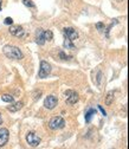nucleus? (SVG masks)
<instances>
[{
  "label": "nucleus",
  "mask_w": 129,
  "mask_h": 149,
  "mask_svg": "<svg viewBox=\"0 0 129 149\" xmlns=\"http://www.w3.org/2000/svg\"><path fill=\"white\" fill-rule=\"evenodd\" d=\"M3 52L7 58H11V59H22L24 57L22 50L17 46H13V45H6L3 49Z\"/></svg>",
  "instance_id": "f257e3e1"
},
{
  "label": "nucleus",
  "mask_w": 129,
  "mask_h": 149,
  "mask_svg": "<svg viewBox=\"0 0 129 149\" xmlns=\"http://www.w3.org/2000/svg\"><path fill=\"white\" fill-rule=\"evenodd\" d=\"M64 125H65V121H64V118L61 117V116L53 117V118H51V121L49 122V127H50V129H52V130L62 129V128H64Z\"/></svg>",
  "instance_id": "f03ea898"
},
{
  "label": "nucleus",
  "mask_w": 129,
  "mask_h": 149,
  "mask_svg": "<svg viewBox=\"0 0 129 149\" xmlns=\"http://www.w3.org/2000/svg\"><path fill=\"white\" fill-rule=\"evenodd\" d=\"M51 72V65L45 62V61H42L40 62V69H39V72H38V77L39 78H45L47 77Z\"/></svg>",
  "instance_id": "7ed1b4c3"
},
{
  "label": "nucleus",
  "mask_w": 129,
  "mask_h": 149,
  "mask_svg": "<svg viewBox=\"0 0 129 149\" xmlns=\"http://www.w3.org/2000/svg\"><path fill=\"white\" fill-rule=\"evenodd\" d=\"M26 142H27L31 147H37V146H39V143H40V137L37 135L36 133L30 132V133H27V135H26Z\"/></svg>",
  "instance_id": "20e7f679"
},
{
  "label": "nucleus",
  "mask_w": 129,
  "mask_h": 149,
  "mask_svg": "<svg viewBox=\"0 0 129 149\" xmlns=\"http://www.w3.org/2000/svg\"><path fill=\"white\" fill-rule=\"evenodd\" d=\"M64 34H65V38H68L71 42H75L78 38V32L73 29V27H65L63 30Z\"/></svg>",
  "instance_id": "39448f33"
},
{
  "label": "nucleus",
  "mask_w": 129,
  "mask_h": 149,
  "mask_svg": "<svg viewBox=\"0 0 129 149\" xmlns=\"http://www.w3.org/2000/svg\"><path fill=\"white\" fill-rule=\"evenodd\" d=\"M65 100L69 104H75L78 102V95H77V92L75 91H72V90H68L65 91Z\"/></svg>",
  "instance_id": "423d86ee"
},
{
  "label": "nucleus",
  "mask_w": 129,
  "mask_h": 149,
  "mask_svg": "<svg viewBox=\"0 0 129 149\" xmlns=\"http://www.w3.org/2000/svg\"><path fill=\"white\" fill-rule=\"evenodd\" d=\"M10 32H11V34H13L15 37H19V38H23V37L26 36V31L23 29V26H19V25L11 26Z\"/></svg>",
  "instance_id": "0eeeda50"
},
{
  "label": "nucleus",
  "mask_w": 129,
  "mask_h": 149,
  "mask_svg": "<svg viewBox=\"0 0 129 149\" xmlns=\"http://www.w3.org/2000/svg\"><path fill=\"white\" fill-rule=\"evenodd\" d=\"M57 103H58V100H57L56 96H53V95H49V96L45 98V101H44L45 108H46V109H50V110L56 107Z\"/></svg>",
  "instance_id": "6e6552de"
},
{
  "label": "nucleus",
  "mask_w": 129,
  "mask_h": 149,
  "mask_svg": "<svg viewBox=\"0 0 129 149\" xmlns=\"http://www.w3.org/2000/svg\"><path fill=\"white\" fill-rule=\"evenodd\" d=\"M8 137H10L8 130L6 128H1V129H0V148L4 147L7 143Z\"/></svg>",
  "instance_id": "1a4fd4ad"
},
{
  "label": "nucleus",
  "mask_w": 129,
  "mask_h": 149,
  "mask_svg": "<svg viewBox=\"0 0 129 149\" xmlns=\"http://www.w3.org/2000/svg\"><path fill=\"white\" fill-rule=\"evenodd\" d=\"M23 108V102H17V103H13L12 105H8L7 107V110L8 111H12V113H15V111L20 110Z\"/></svg>",
  "instance_id": "9d476101"
},
{
  "label": "nucleus",
  "mask_w": 129,
  "mask_h": 149,
  "mask_svg": "<svg viewBox=\"0 0 129 149\" xmlns=\"http://www.w3.org/2000/svg\"><path fill=\"white\" fill-rule=\"evenodd\" d=\"M94 115H96V110L95 109H89L85 113V122L90 123V121H91V118H93Z\"/></svg>",
  "instance_id": "9b49d317"
},
{
  "label": "nucleus",
  "mask_w": 129,
  "mask_h": 149,
  "mask_svg": "<svg viewBox=\"0 0 129 149\" xmlns=\"http://www.w3.org/2000/svg\"><path fill=\"white\" fill-rule=\"evenodd\" d=\"M37 44L38 45H44L45 44V39H44V36H43V30H40L37 34V39H36Z\"/></svg>",
  "instance_id": "f8f14e48"
},
{
  "label": "nucleus",
  "mask_w": 129,
  "mask_h": 149,
  "mask_svg": "<svg viewBox=\"0 0 129 149\" xmlns=\"http://www.w3.org/2000/svg\"><path fill=\"white\" fill-rule=\"evenodd\" d=\"M113 102H114V91H110V92H108V95H107L105 104H107V105H110Z\"/></svg>",
  "instance_id": "ddd939ff"
},
{
  "label": "nucleus",
  "mask_w": 129,
  "mask_h": 149,
  "mask_svg": "<svg viewBox=\"0 0 129 149\" xmlns=\"http://www.w3.org/2000/svg\"><path fill=\"white\" fill-rule=\"evenodd\" d=\"M43 36H44L45 42H46V40H52V39H53V33H52L50 30H47V31H43Z\"/></svg>",
  "instance_id": "4468645a"
},
{
  "label": "nucleus",
  "mask_w": 129,
  "mask_h": 149,
  "mask_svg": "<svg viewBox=\"0 0 129 149\" xmlns=\"http://www.w3.org/2000/svg\"><path fill=\"white\" fill-rule=\"evenodd\" d=\"M64 47L65 49H69V50H73V49H75V45H73V43L71 40H69L68 38H65V40H64Z\"/></svg>",
  "instance_id": "2eb2a0df"
},
{
  "label": "nucleus",
  "mask_w": 129,
  "mask_h": 149,
  "mask_svg": "<svg viewBox=\"0 0 129 149\" xmlns=\"http://www.w3.org/2000/svg\"><path fill=\"white\" fill-rule=\"evenodd\" d=\"M1 100H3L4 102H6V103H13V101H14L13 96H11V95H7V94L3 95V96H1Z\"/></svg>",
  "instance_id": "dca6fc26"
},
{
  "label": "nucleus",
  "mask_w": 129,
  "mask_h": 149,
  "mask_svg": "<svg viewBox=\"0 0 129 149\" xmlns=\"http://www.w3.org/2000/svg\"><path fill=\"white\" fill-rule=\"evenodd\" d=\"M23 1V4L25 5V6H27V7H30V8H34L36 7V4L32 1V0H22Z\"/></svg>",
  "instance_id": "f3484780"
},
{
  "label": "nucleus",
  "mask_w": 129,
  "mask_h": 149,
  "mask_svg": "<svg viewBox=\"0 0 129 149\" xmlns=\"http://www.w3.org/2000/svg\"><path fill=\"white\" fill-rule=\"evenodd\" d=\"M101 79H102V72H101V71H98L97 77H96V82H97V85H98V86L101 85Z\"/></svg>",
  "instance_id": "a211bd4d"
},
{
  "label": "nucleus",
  "mask_w": 129,
  "mask_h": 149,
  "mask_svg": "<svg viewBox=\"0 0 129 149\" xmlns=\"http://www.w3.org/2000/svg\"><path fill=\"white\" fill-rule=\"evenodd\" d=\"M59 57H61L62 59H70V58H71L70 56H66V54H65L63 51H61V52H59Z\"/></svg>",
  "instance_id": "6ab92c4d"
},
{
  "label": "nucleus",
  "mask_w": 129,
  "mask_h": 149,
  "mask_svg": "<svg viewBox=\"0 0 129 149\" xmlns=\"http://www.w3.org/2000/svg\"><path fill=\"white\" fill-rule=\"evenodd\" d=\"M4 24H6V25H12V24H13V19H12V18H10V17H7L6 19L4 20Z\"/></svg>",
  "instance_id": "aec40b11"
},
{
  "label": "nucleus",
  "mask_w": 129,
  "mask_h": 149,
  "mask_svg": "<svg viewBox=\"0 0 129 149\" xmlns=\"http://www.w3.org/2000/svg\"><path fill=\"white\" fill-rule=\"evenodd\" d=\"M96 27H97L98 31H103L104 30V24L103 23H97L96 24Z\"/></svg>",
  "instance_id": "412c9836"
},
{
  "label": "nucleus",
  "mask_w": 129,
  "mask_h": 149,
  "mask_svg": "<svg viewBox=\"0 0 129 149\" xmlns=\"http://www.w3.org/2000/svg\"><path fill=\"white\" fill-rule=\"evenodd\" d=\"M98 109L101 110V113H102V115H103V116H107V111L102 108V105H98Z\"/></svg>",
  "instance_id": "4be33fe9"
},
{
  "label": "nucleus",
  "mask_w": 129,
  "mask_h": 149,
  "mask_svg": "<svg viewBox=\"0 0 129 149\" xmlns=\"http://www.w3.org/2000/svg\"><path fill=\"white\" fill-rule=\"evenodd\" d=\"M3 123V118H1V115H0V124Z\"/></svg>",
  "instance_id": "5701e85b"
},
{
  "label": "nucleus",
  "mask_w": 129,
  "mask_h": 149,
  "mask_svg": "<svg viewBox=\"0 0 129 149\" xmlns=\"http://www.w3.org/2000/svg\"><path fill=\"white\" fill-rule=\"evenodd\" d=\"M0 10H1V0H0Z\"/></svg>",
  "instance_id": "b1692460"
}]
</instances>
